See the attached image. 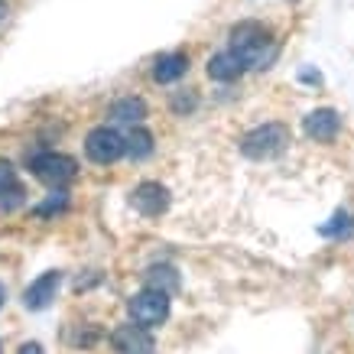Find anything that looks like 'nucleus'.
Wrapping results in <instances>:
<instances>
[{
    "label": "nucleus",
    "mask_w": 354,
    "mask_h": 354,
    "mask_svg": "<svg viewBox=\"0 0 354 354\" xmlns=\"http://www.w3.org/2000/svg\"><path fill=\"white\" fill-rule=\"evenodd\" d=\"M231 53H234L247 68H270L279 53V46L263 23L244 20L231 30Z\"/></svg>",
    "instance_id": "obj_1"
},
{
    "label": "nucleus",
    "mask_w": 354,
    "mask_h": 354,
    "mask_svg": "<svg viewBox=\"0 0 354 354\" xmlns=\"http://www.w3.org/2000/svg\"><path fill=\"white\" fill-rule=\"evenodd\" d=\"M290 127L286 124H263V127H254L241 140V153H244L247 160H273L279 153L290 147Z\"/></svg>",
    "instance_id": "obj_2"
},
{
    "label": "nucleus",
    "mask_w": 354,
    "mask_h": 354,
    "mask_svg": "<svg viewBox=\"0 0 354 354\" xmlns=\"http://www.w3.org/2000/svg\"><path fill=\"white\" fill-rule=\"evenodd\" d=\"M30 169L43 185H49V189H62V185L75 183L78 162L72 160V156H65V153L49 150V153H36V156L30 160Z\"/></svg>",
    "instance_id": "obj_3"
},
{
    "label": "nucleus",
    "mask_w": 354,
    "mask_h": 354,
    "mask_svg": "<svg viewBox=\"0 0 354 354\" xmlns=\"http://www.w3.org/2000/svg\"><path fill=\"white\" fill-rule=\"evenodd\" d=\"M127 309H130V319H133L137 325H143V328H156V325H162L166 319H169V292L147 286L143 292L130 296Z\"/></svg>",
    "instance_id": "obj_4"
},
{
    "label": "nucleus",
    "mask_w": 354,
    "mask_h": 354,
    "mask_svg": "<svg viewBox=\"0 0 354 354\" xmlns=\"http://www.w3.org/2000/svg\"><path fill=\"white\" fill-rule=\"evenodd\" d=\"M85 153L88 160L97 162V166H111V162H118L127 153V147H124V137L114 127H95L85 137Z\"/></svg>",
    "instance_id": "obj_5"
},
{
    "label": "nucleus",
    "mask_w": 354,
    "mask_h": 354,
    "mask_svg": "<svg viewBox=\"0 0 354 354\" xmlns=\"http://www.w3.org/2000/svg\"><path fill=\"white\" fill-rule=\"evenodd\" d=\"M111 344L118 354H153L156 344H153V335L143 328V325L130 322V325H118L111 332Z\"/></svg>",
    "instance_id": "obj_6"
},
{
    "label": "nucleus",
    "mask_w": 354,
    "mask_h": 354,
    "mask_svg": "<svg viewBox=\"0 0 354 354\" xmlns=\"http://www.w3.org/2000/svg\"><path fill=\"white\" fill-rule=\"evenodd\" d=\"M302 130L315 143H332L338 137V130H342V114L335 108H315L302 118Z\"/></svg>",
    "instance_id": "obj_7"
},
{
    "label": "nucleus",
    "mask_w": 354,
    "mask_h": 354,
    "mask_svg": "<svg viewBox=\"0 0 354 354\" xmlns=\"http://www.w3.org/2000/svg\"><path fill=\"white\" fill-rule=\"evenodd\" d=\"M130 205H133L143 218H160L162 212L169 208V192H166L160 183H140L137 189L130 192Z\"/></svg>",
    "instance_id": "obj_8"
},
{
    "label": "nucleus",
    "mask_w": 354,
    "mask_h": 354,
    "mask_svg": "<svg viewBox=\"0 0 354 354\" xmlns=\"http://www.w3.org/2000/svg\"><path fill=\"white\" fill-rule=\"evenodd\" d=\"M59 286H62V273H59V270H49V273H43L39 279H32L30 286H26V292H23V306H26L30 312H43L46 306H53Z\"/></svg>",
    "instance_id": "obj_9"
},
{
    "label": "nucleus",
    "mask_w": 354,
    "mask_h": 354,
    "mask_svg": "<svg viewBox=\"0 0 354 354\" xmlns=\"http://www.w3.org/2000/svg\"><path fill=\"white\" fill-rule=\"evenodd\" d=\"M205 72H208V78H212V82H225V85H227V82H237V78L244 75L247 65L241 62L231 49H227V53H215V55H212Z\"/></svg>",
    "instance_id": "obj_10"
},
{
    "label": "nucleus",
    "mask_w": 354,
    "mask_h": 354,
    "mask_svg": "<svg viewBox=\"0 0 354 354\" xmlns=\"http://www.w3.org/2000/svg\"><path fill=\"white\" fill-rule=\"evenodd\" d=\"M189 72V59L183 53H166L153 62V78L160 85H169V82H179V78Z\"/></svg>",
    "instance_id": "obj_11"
},
{
    "label": "nucleus",
    "mask_w": 354,
    "mask_h": 354,
    "mask_svg": "<svg viewBox=\"0 0 354 354\" xmlns=\"http://www.w3.org/2000/svg\"><path fill=\"white\" fill-rule=\"evenodd\" d=\"M111 120H120V124H140V120L147 118V104L140 101V97H120V101H114L111 104Z\"/></svg>",
    "instance_id": "obj_12"
},
{
    "label": "nucleus",
    "mask_w": 354,
    "mask_h": 354,
    "mask_svg": "<svg viewBox=\"0 0 354 354\" xmlns=\"http://www.w3.org/2000/svg\"><path fill=\"white\" fill-rule=\"evenodd\" d=\"M124 147H127V156H130V160H147V156L153 153V133L147 127L133 124V130H130L127 137H124Z\"/></svg>",
    "instance_id": "obj_13"
},
{
    "label": "nucleus",
    "mask_w": 354,
    "mask_h": 354,
    "mask_svg": "<svg viewBox=\"0 0 354 354\" xmlns=\"http://www.w3.org/2000/svg\"><path fill=\"white\" fill-rule=\"evenodd\" d=\"M147 286L162 292H176L179 290V273L172 267H150L147 270Z\"/></svg>",
    "instance_id": "obj_14"
},
{
    "label": "nucleus",
    "mask_w": 354,
    "mask_h": 354,
    "mask_svg": "<svg viewBox=\"0 0 354 354\" xmlns=\"http://www.w3.org/2000/svg\"><path fill=\"white\" fill-rule=\"evenodd\" d=\"M10 195L13 202H20L23 198V185H20V179H17V169H13L10 162H3L0 160V202Z\"/></svg>",
    "instance_id": "obj_15"
},
{
    "label": "nucleus",
    "mask_w": 354,
    "mask_h": 354,
    "mask_svg": "<svg viewBox=\"0 0 354 354\" xmlns=\"http://www.w3.org/2000/svg\"><path fill=\"white\" fill-rule=\"evenodd\" d=\"M351 231H354V221L344 215V212H335L332 225L319 227V234H322V237H342V234H351Z\"/></svg>",
    "instance_id": "obj_16"
},
{
    "label": "nucleus",
    "mask_w": 354,
    "mask_h": 354,
    "mask_svg": "<svg viewBox=\"0 0 354 354\" xmlns=\"http://www.w3.org/2000/svg\"><path fill=\"white\" fill-rule=\"evenodd\" d=\"M65 205H68V195L62 192V189H55L49 198H46L43 205H36V215L39 218H46V215H53V212H62Z\"/></svg>",
    "instance_id": "obj_17"
},
{
    "label": "nucleus",
    "mask_w": 354,
    "mask_h": 354,
    "mask_svg": "<svg viewBox=\"0 0 354 354\" xmlns=\"http://www.w3.org/2000/svg\"><path fill=\"white\" fill-rule=\"evenodd\" d=\"M195 104H198V97L195 95H176L172 97V111H176V114H189V111H195Z\"/></svg>",
    "instance_id": "obj_18"
},
{
    "label": "nucleus",
    "mask_w": 354,
    "mask_h": 354,
    "mask_svg": "<svg viewBox=\"0 0 354 354\" xmlns=\"http://www.w3.org/2000/svg\"><path fill=\"white\" fill-rule=\"evenodd\" d=\"M17 354H43V348H39L36 342H26V344H20V351Z\"/></svg>",
    "instance_id": "obj_19"
},
{
    "label": "nucleus",
    "mask_w": 354,
    "mask_h": 354,
    "mask_svg": "<svg viewBox=\"0 0 354 354\" xmlns=\"http://www.w3.org/2000/svg\"><path fill=\"white\" fill-rule=\"evenodd\" d=\"M302 82H315V85H322V75H319V72H302Z\"/></svg>",
    "instance_id": "obj_20"
},
{
    "label": "nucleus",
    "mask_w": 354,
    "mask_h": 354,
    "mask_svg": "<svg viewBox=\"0 0 354 354\" xmlns=\"http://www.w3.org/2000/svg\"><path fill=\"white\" fill-rule=\"evenodd\" d=\"M7 302V290H3V283H0V306Z\"/></svg>",
    "instance_id": "obj_21"
},
{
    "label": "nucleus",
    "mask_w": 354,
    "mask_h": 354,
    "mask_svg": "<svg viewBox=\"0 0 354 354\" xmlns=\"http://www.w3.org/2000/svg\"><path fill=\"white\" fill-rule=\"evenodd\" d=\"M3 17H7V7H3V3H0V23H3Z\"/></svg>",
    "instance_id": "obj_22"
}]
</instances>
